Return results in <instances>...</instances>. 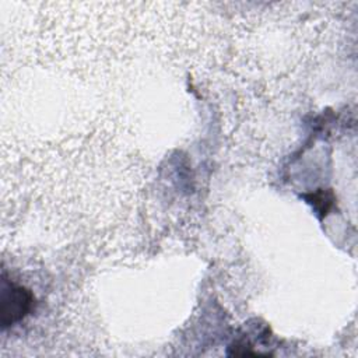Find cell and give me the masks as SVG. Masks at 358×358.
<instances>
[{
	"label": "cell",
	"mask_w": 358,
	"mask_h": 358,
	"mask_svg": "<svg viewBox=\"0 0 358 358\" xmlns=\"http://www.w3.org/2000/svg\"><path fill=\"white\" fill-rule=\"evenodd\" d=\"M34 296L27 288L3 280L0 298V320L1 326L7 327L20 322L32 309Z\"/></svg>",
	"instance_id": "6da1fadb"
},
{
	"label": "cell",
	"mask_w": 358,
	"mask_h": 358,
	"mask_svg": "<svg viewBox=\"0 0 358 358\" xmlns=\"http://www.w3.org/2000/svg\"><path fill=\"white\" fill-rule=\"evenodd\" d=\"M308 203H310L312 206H315V208L322 214L326 215L329 213V210L333 206L334 197L333 193L330 190H319L316 193L312 194H305Z\"/></svg>",
	"instance_id": "7a4b0ae2"
}]
</instances>
